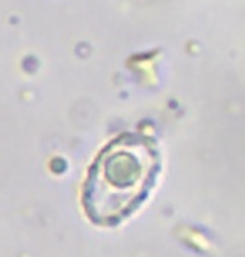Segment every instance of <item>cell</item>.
Instances as JSON below:
<instances>
[{
	"label": "cell",
	"mask_w": 245,
	"mask_h": 257,
	"mask_svg": "<svg viewBox=\"0 0 245 257\" xmlns=\"http://www.w3.org/2000/svg\"><path fill=\"white\" fill-rule=\"evenodd\" d=\"M160 152L155 140L124 133L99 152L88 170L83 205L98 225H116L146 200L160 173Z\"/></svg>",
	"instance_id": "cell-1"
}]
</instances>
